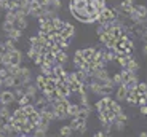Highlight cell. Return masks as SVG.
I'll return each instance as SVG.
<instances>
[]
</instances>
